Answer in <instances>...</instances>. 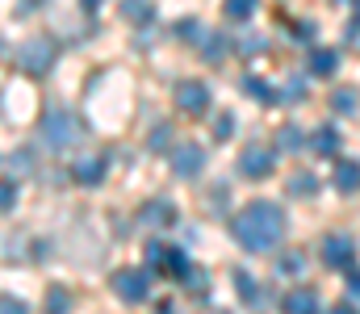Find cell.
<instances>
[{
    "instance_id": "6da1fadb",
    "label": "cell",
    "mask_w": 360,
    "mask_h": 314,
    "mask_svg": "<svg viewBox=\"0 0 360 314\" xmlns=\"http://www.w3.org/2000/svg\"><path fill=\"white\" fill-rule=\"evenodd\" d=\"M231 230H235V239H239L243 251H256V256L276 251L281 239H285V209L276 206V202L260 197V202H252V206H243L235 214Z\"/></svg>"
},
{
    "instance_id": "7a4b0ae2",
    "label": "cell",
    "mask_w": 360,
    "mask_h": 314,
    "mask_svg": "<svg viewBox=\"0 0 360 314\" xmlns=\"http://www.w3.org/2000/svg\"><path fill=\"white\" fill-rule=\"evenodd\" d=\"M42 143L55 147V151L76 147V143H80V122H76L68 109H51V113L42 117Z\"/></svg>"
},
{
    "instance_id": "3957f363",
    "label": "cell",
    "mask_w": 360,
    "mask_h": 314,
    "mask_svg": "<svg viewBox=\"0 0 360 314\" xmlns=\"http://www.w3.org/2000/svg\"><path fill=\"white\" fill-rule=\"evenodd\" d=\"M113 294L130 306L151 298V268H117L113 273Z\"/></svg>"
},
{
    "instance_id": "277c9868",
    "label": "cell",
    "mask_w": 360,
    "mask_h": 314,
    "mask_svg": "<svg viewBox=\"0 0 360 314\" xmlns=\"http://www.w3.org/2000/svg\"><path fill=\"white\" fill-rule=\"evenodd\" d=\"M51 63H55V42H51V38H30V42H21V51H17V67H21V72L46 76Z\"/></svg>"
},
{
    "instance_id": "5b68a950",
    "label": "cell",
    "mask_w": 360,
    "mask_h": 314,
    "mask_svg": "<svg viewBox=\"0 0 360 314\" xmlns=\"http://www.w3.org/2000/svg\"><path fill=\"white\" fill-rule=\"evenodd\" d=\"M323 264L335 268V273H352L356 268V239L352 235H327L323 239Z\"/></svg>"
},
{
    "instance_id": "8992f818",
    "label": "cell",
    "mask_w": 360,
    "mask_h": 314,
    "mask_svg": "<svg viewBox=\"0 0 360 314\" xmlns=\"http://www.w3.org/2000/svg\"><path fill=\"white\" fill-rule=\"evenodd\" d=\"M147 268L168 273V277H176V281H184V277L193 273V264L184 260V251H180V247H168V243H151V247H147Z\"/></svg>"
},
{
    "instance_id": "52a82bcc",
    "label": "cell",
    "mask_w": 360,
    "mask_h": 314,
    "mask_svg": "<svg viewBox=\"0 0 360 314\" xmlns=\"http://www.w3.org/2000/svg\"><path fill=\"white\" fill-rule=\"evenodd\" d=\"M272 168H276V151H272V147H264V143H248V147H243L239 172H243L248 181H264Z\"/></svg>"
},
{
    "instance_id": "ba28073f",
    "label": "cell",
    "mask_w": 360,
    "mask_h": 314,
    "mask_svg": "<svg viewBox=\"0 0 360 314\" xmlns=\"http://www.w3.org/2000/svg\"><path fill=\"white\" fill-rule=\"evenodd\" d=\"M172 172H176L180 181H193L201 168H205V147H197V143H180V147H172Z\"/></svg>"
},
{
    "instance_id": "9c48e42d",
    "label": "cell",
    "mask_w": 360,
    "mask_h": 314,
    "mask_svg": "<svg viewBox=\"0 0 360 314\" xmlns=\"http://www.w3.org/2000/svg\"><path fill=\"white\" fill-rule=\"evenodd\" d=\"M210 89L201 84V80H180L176 84V105L184 113H193V117H201V113H210Z\"/></svg>"
},
{
    "instance_id": "30bf717a",
    "label": "cell",
    "mask_w": 360,
    "mask_h": 314,
    "mask_svg": "<svg viewBox=\"0 0 360 314\" xmlns=\"http://www.w3.org/2000/svg\"><path fill=\"white\" fill-rule=\"evenodd\" d=\"M139 218H143V226H172L176 222V206L172 202H147Z\"/></svg>"
},
{
    "instance_id": "8fae6325",
    "label": "cell",
    "mask_w": 360,
    "mask_h": 314,
    "mask_svg": "<svg viewBox=\"0 0 360 314\" xmlns=\"http://www.w3.org/2000/svg\"><path fill=\"white\" fill-rule=\"evenodd\" d=\"M331 181H335V189H340V193H356V189H360V164H356V159H340Z\"/></svg>"
},
{
    "instance_id": "7c38bea8",
    "label": "cell",
    "mask_w": 360,
    "mask_h": 314,
    "mask_svg": "<svg viewBox=\"0 0 360 314\" xmlns=\"http://www.w3.org/2000/svg\"><path fill=\"white\" fill-rule=\"evenodd\" d=\"M285 314H319V294L314 289H293L285 298Z\"/></svg>"
},
{
    "instance_id": "4fadbf2b",
    "label": "cell",
    "mask_w": 360,
    "mask_h": 314,
    "mask_svg": "<svg viewBox=\"0 0 360 314\" xmlns=\"http://www.w3.org/2000/svg\"><path fill=\"white\" fill-rule=\"evenodd\" d=\"M335 67H340V51L319 46V51L310 55V76H335Z\"/></svg>"
},
{
    "instance_id": "5bb4252c",
    "label": "cell",
    "mask_w": 360,
    "mask_h": 314,
    "mask_svg": "<svg viewBox=\"0 0 360 314\" xmlns=\"http://www.w3.org/2000/svg\"><path fill=\"white\" fill-rule=\"evenodd\" d=\"M306 93H310L306 76H289L285 89H276V105H297V101H306Z\"/></svg>"
},
{
    "instance_id": "9a60e30c",
    "label": "cell",
    "mask_w": 360,
    "mask_h": 314,
    "mask_svg": "<svg viewBox=\"0 0 360 314\" xmlns=\"http://www.w3.org/2000/svg\"><path fill=\"white\" fill-rule=\"evenodd\" d=\"M235 289H239V298L248 302V306H260V285H256V277L252 273H235Z\"/></svg>"
},
{
    "instance_id": "2e32d148",
    "label": "cell",
    "mask_w": 360,
    "mask_h": 314,
    "mask_svg": "<svg viewBox=\"0 0 360 314\" xmlns=\"http://www.w3.org/2000/svg\"><path fill=\"white\" fill-rule=\"evenodd\" d=\"M310 147H314L319 155H331V151L340 147V134H335V126H319V130H314V138H310Z\"/></svg>"
},
{
    "instance_id": "e0dca14e",
    "label": "cell",
    "mask_w": 360,
    "mask_h": 314,
    "mask_svg": "<svg viewBox=\"0 0 360 314\" xmlns=\"http://www.w3.org/2000/svg\"><path fill=\"white\" fill-rule=\"evenodd\" d=\"M105 159H84V164H76V181L80 185H96V181H105Z\"/></svg>"
},
{
    "instance_id": "ac0fdd59",
    "label": "cell",
    "mask_w": 360,
    "mask_h": 314,
    "mask_svg": "<svg viewBox=\"0 0 360 314\" xmlns=\"http://www.w3.org/2000/svg\"><path fill=\"white\" fill-rule=\"evenodd\" d=\"M243 93H252L256 101H264V105H276V89L264 84L260 76H243Z\"/></svg>"
},
{
    "instance_id": "d6986e66",
    "label": "cell",
    "mask_w": 360,
    "mask_h": 314,
    "mask_svg": "<svg viewBox=\"0 0 360 314\" xmlns=\"http://www.w3.org/2000/svg\"><path fill=\"white\" fill-rule=\"evenodd\" d=\"M201 55H205L210 63H218V59L226 55V38H222V34H214V30H205V38H201Z\"/></svg>"
},
{
    "instance_id": "ffe728a7",
    "label": "cell",
    "mask_w": 360,
    "mask_h": 314,
    "mask_svg": "<svg viewBox=\"0 0 360 314\" xmlns=\"http://www.w3.org/2000/svg\"><path fill=\"white\" fill-rule=\"evenodd\" d=\"M289 193H293V197H302V193L314 197V193H319V176H314V172H297V176L289 181Z\"/></svg>"
},
{
    "instance_id": "44dd1931",
    "label": "cell",
    "mask_w": 360,
    "mask_h": 314,
    "mask_svg": "<svg viewBox=\"0 0 360 314\" xmlns=\"http://www.w3.org/2000/svg\"><path fill=\"white\" fill-rule=\"evenodd\" d=\"M331 109L344 113V117L356 113V89H335V93H331Z\"/></svg>"
},
{
    "instance_id": "7402d4cb",
    "label": "cell",
    "mask_w": 360,
    "mask_h": 314,
    "mask_svg": "<svg viewBox=\"0 0 360 314\" xmlns=\"http://www.w3.org/2000/svg\"><path fill=\"white\" fill-rule=\"evenodd\" d=\"M276 147H281V151H302V147H306V138H302V130H297V126H285V130L276 134Z\"/></svg>"
},
{
    "instance_id": "603a6c76",
    "label": "cell",
    "mask_w": 360,
    "mask_h": 314,
    "mask_svg": "<svg viewBox=\"0 0 360 314\" xmlns=\"http://www.w3.org/2000/svg\"><path fill=\"white\" fill-rule=\"evenodd\" d=\"M122 13H126L130 21H151L155 4H151V0H126V4H122Z\"/></svg>"
},
{
    "instance_id": "cb8c5ba5",
    "label": "cell",
    "mask_w": 360,
    "mask_h": 314,
    "mask_svg": "<svg viewBox=\"0 0 360 314\" xmlns=\"http://www.w3.org/2000/svg\"><path fill=\"white\" fill-rule=\"evenodd\" d=\"M306 268V251H289V256H281V264H276V273H285V277H297Z\"/></svg>"
},
{
    "instance_id": "d4e9b609",
    "label": "cell",
    "mask_w": 360,
    "mask_h": 314,
    "mask_svg": "<svg viewBox=\"0 0 360 314\" xmlns=\"http://www.w3.org/2000/svg\"><path fill=\"white\" fill-rule=\"evenodd\" d=\"M222 8H226V17H231V21H248V17L256 13V0H226Z\"/></svg>"
},
{
    "instance_id": "484cf974",
    "label": "cell",
    "mask_w": 360,
    "mask_h": 314,
    "mask_svg": "<svg viewBox=\"0 0 360 314\" xmlns=\"http://www.w3.org/2000/svg\"><path fill=\"white\" fill-rule=\"evenodd\" d=\"M231 134H235V113H218V117H214V138L226 143Z\"/></svg>"
},
{
    "instance_id": "4316f807",
    "label": "cell",
    "mask_w": 360,
    "mask_h": 314,
    "mask_svg": "<svg viewBox=\"0 0 360 314\" xmlns=\"http://www.w3.org/2000/svg\"><path fill=\"white\" fill-rule=\"evenodd\" d=\"M46 298H51V314H63V310H68V289H63V285H55Z\"/></svg>"
},
{
    "instance_id": "83f0119b",
    "label": "cell",
    "mask_w": 360,
    "mask_h": 314,
    "mask_svg": "<svg viewBox=\"0 0 360 314\" xmlns=\"http://www.w3.org/2000/svg\"><path fill=\"white\" fill-rule=\"evenodd\" d=\"M17 202V189H13V181H0V209H13Z\"/></svg>"
},
{
    "instance_id": "f1b7e54d",
    "label": "cell",
    "mask_w": 360,
    "mask_h": 314,
    "mask_svg": "<svg viewBox=\"0 0 360 314\" xmlns=\"http://www.w3.org/2000/svg\"><path fill=\"white\" fill-rule=\"evenodd\" d=\"M0 314H30V310H25V302H17V298H0Z\"/></svg>"
},
{
    "instance_id": "f546056e",
    "label": "cell",
    "mask_w": 360,
    "mask_h": 314,
    "mask_svg": "<svg viewBox=\"0 0 360 314\" xmlns=\"http://www.w3.org/2000/svg\"><path fill=\"white\" fill-rule=\"evenodd\" d=\"M293 38H297V42H310V38H314V25H310V21H306V25H297V34H293Z\"/></svg>"
},
{
    "instance_id": "4dcf8cb0",
    "label": "cell",
    "mask_w": 360,
    "mask_h": 314,
    "mask_svg": "<svg viewBox=\"0 0 360 314\" xmlns=\"http://www.w3.org/2000/svg\"><path fill=\"white\" fill-rule=\"evenodd\" d=\"M164 143H168V126H160V130H155V138H151V147H164Z\"/></svg>"
},
{
    "instance_id": "1f68e13d",
    "label": "cell",
    "mask_w": 360,
    "mask_h": 314,
    "mask_svg": "<svg viewBox=\"0 0 360 314\" xmlns=\"http://www.w3.org/2000/svg\"><path fill=\"white\" fill-rule=\"evenodd\" d=\"M331 314H360L352 302H340V306H331Z\"/></svg>"
},
{
    "instance_id": "d6a6232c",
    "label": "cell",
    "mask_w": 360,
    "mask_h": 314,
    "mask_svg": "<svg viewBox=\"0 0 360 314\" xmlns=\"http://www.w3.org/2000/svg\"><path fill=\"white\" fill-rule=\"evenodd\" d=\"M80 4H84V8H101V0H80Z\"/></svg>"
},
{
    "instance_id": "836d02e7",
    "label": "cell",
    "mask_w": 360,
    "mask_h": 314,
    "mask_svg": "<svg viewBox=\"0 0 360 314\" xmlns=\"http://www.w3.org/2000/svg\"><path fill=\"white\" fill-rule=\"evenodd\" d=\"M356 25H360V0H356Z\"/></svg>"
}]
</instances>
